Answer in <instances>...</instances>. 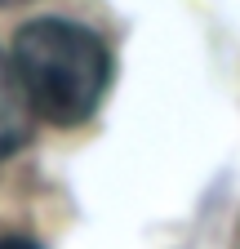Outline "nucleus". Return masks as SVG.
I'll list each match as a JSON object with an SVG mask.
<instances>
[{"instance_id":"obj_4","label":"nucleus","mask_w":240,"mask_h":249,"mask_svg":"<svg viewBox=\"0 0 240 249\" xmlns=\"http://www.w3.org/2000/svg\"><path fill=\"white\" fill-rule=\"evenodd\" d=\"M0 5H22V0H0Z\"/></svg>"},{"instance_id":"obj_2","label":"nucleus","mask_w":240,"mask_h":249,"mask_svg":"<svg viewBox=\"0 0 240 249\" xmlns=\"http://www.w3.org/2000/svg\"><path fill=\"white\" fill-rule=\"evenodd\" d=\"M27 103L18 93V80H14V67L0 58V156H9L22 138H27Z\"/></svg>"},{"instance_id":"obj_3","label":"nucleus","mask_w":240,"mask_h":249,"mask_svg":"<svg viewBox=\"0 0 240 249\" xmlns=\"http://www.w3.org/2000/svg\"><path fill=\"white\" fill-rule=\"evenodd\" d=\"M0 249H40L32 236H0Z\"/></svg>"},{"instance_id":"obj_1","label":"nucleus","mask_w":240,"mask_h":249,"mask_svg":"<svg viewBox=\"0 0 240 249\" xmlns=\"http://www.w3.org/2000/svg\"><path fill=\"white\" fill-rule=\"evenodd\" d=\"M9 67L27 111L53 129L89 120L111 85V53L103 36L71 18H32L18 27Z\"/></svg>"}]
</instances>
